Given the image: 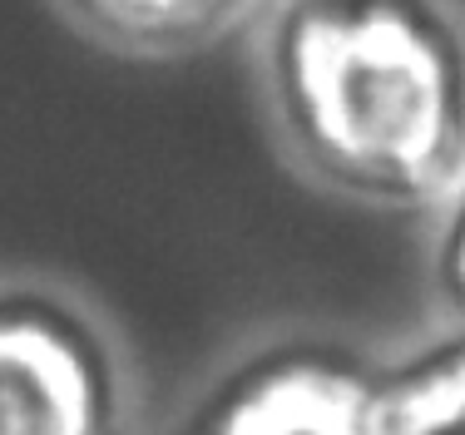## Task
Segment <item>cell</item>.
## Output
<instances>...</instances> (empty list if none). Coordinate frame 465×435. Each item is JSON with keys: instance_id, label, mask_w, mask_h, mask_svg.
<instances>
[{"instance_id": "obj_2", "label": "cell", "mask_w": 465, "mask_h": 435, "mask_svg": "<svg viewBox=\"0 0 465 435\" xmlns=\"http://www.w3.org/2000/svg\"><path fill=\"white\" fill-rule=\"evenodd\" d=\"M0 435H139L129 361L54 287L0 282Z\"/></svg>"}, {"instance_id": "obj_3", "label": "cell", "mask_w": 465, "mask_h": 435, "mask_svg": "<svg viewBox=\"0 0 465 435\" xmlns=\"http://www.w3.org/2000/svg\"><path fill=\"white\" fill-rule=\"evenodd\" d=\"M371 361L341 347H282L242 366L188 435H357Z\"/></svg>"}, {"instance_id": "obj_6", "label": "cell", "mask_w": 465, "mask_h": 435, "mask_svg": "<svg viewBox=\"0 0 465 435\" xmlns=\"http://www.w3.org/2000/svg\"><path fill=\"white\" fill-rule=\"evenodd\" d=\"M430 292L440 311L465 331V183L436 208V242H430Z\"/></svg>"}, {"instance_id": "obj_4", "label": "cell", "mask_w": 465, "mask_h": 435, "mask_svg": "<svg viewBox=\"0 0 465 435\" xmlns=\"http://www.w3.org/2000/svg\"><path fill=\"white\" fill-rule=\"evenodd\" d=\"M80 35L114 54L179 60L252 20L268 0H54Z\"/></svg>"}, {"instance_id": "obj_5", "label": "cell", "mask_w": 465, "mask_h": 435, "mask_svg": "<svg viewBox=\"0 0 465 435\" xmlns=\"http://www.w3.org/2000/svg\"><path fill=\"white\" fill-rule=\"evenodd\" d=\"M357 435H465V331L371 361Z\"/></svg>"}, {"instance_id": "obj_1", "label": "cell", "mask_w": 465, "mask_h": 435, "mask_svg": "<svg viewBox=\"0 0 465 435\" xmlns=\"http://www.w3.org/2000/svg\"><path fill=\"white\" fill-rule=\"evenodd\" d=\"M262 104L317 188L436 213L465 183V25L446 0H268Z\"/></svg>"}]
</instances>
